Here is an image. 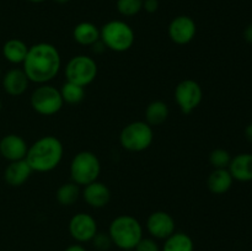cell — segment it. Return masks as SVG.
Here are the masks:
<instances>
[{
  "label": "cell",
  "instance_id": "6da1fadb",
  "mask_svg": "<svg viewBox=\"0 0 252 251\" xmlns=\"http://www.w3.org/2000/svg\"><path fill=\"white\" fill-rule=\"evenodd\" d=\"M62 66V57L54 44L39 42L29 47L22 70L31 83L48 84L58 75Z\"/></svg>",
  "mask_w": 252,
  "mask_h": 251
},
{
  "label": "cell",
  "instance_id": "7a4b0ae2",
  "mask_svg": "<svg viewBox=\"0 0 252 251\" xmlns=\"http://www.w3.org/2000/svg\"><path fill=\"white\" fill-rule=\"evenodd\" d=\"M63 154L64 147L61 139L54 135H43L30 145L25 159L32 171L49 172L59 166Z\"/></svg>",
  "mask_w": 252,
  "mask_h": 251
},
{
  "label": "cell",
  "instance_id": "3957f363",
  "mask_svg": "<svg viewBox=\"0 0 252 251\" xmlns=\"http://www.w3.org/2000/svg\"><path fill=\"white\" fill-rule=\"evenodd\" d=\"M108 235L113 245L121 250H134L143 238V226L137 218L129 214L118 216L111 221Z\"/></svg>",
  "mask_w": 252,
  "mask_h": 251
},
{
  "label": "cell",
  "instance_id": "277c9868",
  "mask_svg": "<svg viewBox=\"0 0 252 251\" xmlns=\"http://www.w3.org/2000/svg\"><path fill=\"white\" fill-rule=\"evenodd\" d=\"M100 39L110 51L123 53L133 47L135 33L126 21L111 20L100 29Z\"/></svg>",
  "mask_w": 252,
  "mask_h": 251
},
{
  "label": "cell",
  "instance_id": "5b68a950",
  "mask_svg": "<svg viewBox=\"0 0 252 251\" xmlns=\"http://www.w3.org/2000/svg\"><path fill=\"white\" fill-rule=\"evenodd\" d=\"M154 140V130L145 121H134L123 127L120 133V143L128 152L139 153L147 150Z\"/></svg>",
  "mask_w": 252,
  "mask_h": 251
},
{
  "label": "cell",
  "instance_id": "8992f818",
  "mask_svg": "<svg viewBox=\"0 0 252 251\" xmlns=\"http://www.w3.org/2000/svg\"><path fill=\"white\" fill-rule=\"evenodd\" d=\"M70 179L79 186L97 181L101 174V162L97 155L89 150L78 153L70 162Z\"/></svg>",
  "mask_w": 252,
  "mask_h": 251
},
{
  "label": "cell",
  "instance_id": "52a82bcc",
  "mask_svg": "<svg viewBox=\"0 0 252 251\" xmlns=\"http://www.w3.org/2000/svg\"><path fill=\"white\" fill-rule=\"evenodd\" d=\"M64 73H65L66 81L78 84V85L85 88L94 83L97 76V63L93 57L79 54V56L73 57L66 63Z\"/></svg>",
  "mask_w": 252,
  "mask_h": 251
},
{
  "label": "cell",
  "instance_id": "ba28073f",
  "mask_svg": "<svg viewBox=\"0 0 252 251\" xmlns=\"http://www.w3.org/2000/svg\"><path fill=\"white\" fill-rule=\"evenodd\" d=\"M30 101L34 112L41 116L56 115L64 105L59 89L49 84H42L37 86L32 93Z\"/></svg>",
  "mask_w": 252,
  "mask_h": 251
},
{
  "label": "cell",
  "instance_id": "9c48e42d",
  "mask_svg": "<svg viewBox=\"0 0 252 251\" xmlns=\"http://www.w3.org/2000/svg\"><path fill=\"white\" fill-rule=\"evenodd\" d=\"M175 101L185 115L193 112L203 100L202 86L193 79H185L175 88Z\"/></svg>",
  "mask_w": 252,
  "mask_h": 251
},
{
  "label": "cell",
  "instance_id": "30bf717a",
  "mask_svg": "<svg viewBox=\"0 0 252 251\" xmlns=\"http://www.w3.org/2000/svg\"><path fill=\"white\" fill-rule=\"evenodd\" d=\"M97 223L91 214L76 213L69 221V233L76 243H89L97 233Z\"/></svg>",
  "mask_w": 252,
  "mask_h": 251
},
{
  "label": "cell",
  "instance_id": "8fae6325",
  "mask_svg": "<svg viewBox=\"0 0 252 251\" xmlns=\"http://www.w3.org/2000/svg\"><path fill=\"white\" fill-rule=\"evenodd\" d=\"M170 39L179 46H185L193 41L197 33V25L191 16L179 15L174 17L167 29Z\"/></svg>",
  "mask_w": 252,
  "mask_h": 251
},
{
  "label": "cell",
  "instance_id": "7c38bea8",
  "mask_svg": "<svg viewBox=\"0 0 252 251\" xmlns=\"http://www.w3.org/2000/svg\"><path fill=\"white\" fill-rule=\"evenodd\" d=\"M147 230L153 239L165 240L176 231V223L170 213L165 211H157L148 217Z\"/></svg>",
  "mask_w": 252,
  "mask_h": 251
},
{
  "label": "cell",
  "instance_id": "4fadbf2b",
  "mask_svg": "<svg viewBox=\"0 0 252 251\" xmlns=\"http://www.w3.org/2000/svg\"><path fill=\"white\" fill-rule=\"evenodd\" d=\"M29 145L26 140L17 134H6L0 139V155L7 161H17L26 157Z\"/></svg>",
  "mask_w": 252,
  "mask_h": 251
},
{
  "label": "cell",
  "instance_id": "5bb4252c",
  "mask_svg": "<svg viewBox=\"0 0 252 251\" xmlns=\"http://www.w3.org/2000/svg\"><path fill=\"white\" fill-rule=\"evenodd\" d=\"M81 196H83L86 204H89L91 208L100 209L110 203L111 191L107 185H105L103 182L94 181L84 186Z\"/></svg>",
  "mask_w": 252,
  "mask_h": 251
},
{
  "label": "cell",
  "instance_id": "9a60e30c",
  "mask_svg": "<svg viewBox=\"0 0 252 251\" xmlns=\"http://www.w3.org/2000/svg\"><path fill=\"white\" fill-rule=\"evenodd\" d=\"M30 80L25 71L19 68H12L7 70L2 76V88L5 93L10 96H21L26 93Z\"/></svg>",
  "mask_w": 252,
  "mask_h": 251
},
{
  "label": "cell",
  "instance_id": "2e32d148",
  "mask_svg": "<svg viewBox=\"0 0 252 251\" xmlns=\"http://www.w3.org/2000/svg\"><path fill=\"white\" fill-rule=\"evenodd\" d=\"M32 169L26 161V159L10 161L4 171V180L7 185L12 187H20L30 179L32 175Z\"/></svg>",
  "mask_w": 252,
  "mask_h": 251
},
{
  "label": "cell",
  "instance_id": "e0dca14e",
  "mask_svg": "<svg viewBox=\"0 0 252 251\" xmlns=\"http://www.w3.org/2000/svg\"><path fill=\"white\" fill-rule=\"evenodd\" d=\"M229 172L234 180L240 182L252 181V154L241 153L231 157L228 166Z\"/></svg>",
  "mask_w": 252,
  "mask_h": 251
},
{
  "label": "cell",
  "instance_id": "ac0fdd59",
  "mask_svg": "<svg viewBox=\"0 0 252 251\" xmlns=\"http://www.w3.org/2000/svg\"><path fill=\"white\" fill-rule=\"evenodd\" d=\"M233 181L228 169H214L207 179V186L213 194H224L231 188Z\"/></svg>",
  "mask_w": 252,
  "mask_h": 251
},
{
  "label": "cell",
  "instance_id": "d6986e66",
  "mask_svg": "<svg viewBox=\"0 0 252 251\" xmlns=\"http://www.w3.org/2000/svg\"><path fill=\"white\" fill-rule=\"evenodd\" d=\"M73 38L80 46L91 47L100 39V29L93 22H79L73 30Z\"/></svg>",
  "mask_w": 252,
  "mask_h": 251
},
{
  "label": "cell",
  "instance_id": "ffe728a7",
  "mask_svg": "<svg viewBox=\"0 0 252 251\" xmlns=\"http://www.w3.org/2000/svg\"><path fill=\"white\" fill-rule=\"evenodd\" d=\"M27 52H29L27 44L19 38L7 39L2 46V56L11 64L24 63Z\"/></svg>",
  "mask_w": 252,
  "mask_h": 251
},
{
  "label": "cell",
  "instance_id": "44dd1931",
  "mask_svg": "<svg viewBox=\"0 0 252 251\" xmlns=\"http://www.w3.org/2000/svg\"><path fill=\"white\" fill-rule=\"evenodd\" d=\"M170 116L169 106L161 100L152 101L145 108V122L152 127L162 125Z\"/></svg>",
  "mask_w": 252,
  "mask_h": 251
},
{
  "label": "cell",
  "instance_id": "7402d4cb",
  "mask_svg": "<svg viewBox=\"0 0 252 251\" xmlns=\"http://www.w3.org/2000/svg\"><path fill=\"white\" fill-rule=\"evenodd\" d=\"M161 251H194V243L191 236L182 231H175L165 239Z\"/></svg>",
  "mask_w": 252,
  "mask_h": 251
},
{
  "label": "cell",
  "instance_id": "603a6c76",
  "mask_svg": "<svg viewBox=\"0 0 252 251\" xmlns=\"http://www.w3.org/2000/svg\"><path fill=\"white\" fill-rule=\"evenodd\" d=\"M81 196L80 186L76 185L75 182H66L59 186V188L56 192V198L59 204L64 207L73 206Z\"/></svg>",
  "mask_w": 252,
  "mask_h": 251
},
{
  "label": "cell",
  "instance_id": "cb8c5ba5",
  "mask_svg": "<svg viewBox=\"0 0 252 251\" xmlns=\"http://www.w3.org/2000/svg\"><path fill=\"white\" fill-rule=\"evenodd\" d=\"M59 91H61L63 102L71 106L79 105L85 98V88L78 84L70 83V81H65Z\"/></svg>",
  "mask_w": 252,
  "mask_h": 251
},
{
  "label": "cell",
  "instance_id": "d4e9b609",
  "mask_svg": "<svg viewBox=\"0 0 252 251\" xmlns=\"http://www.w3.org/2000/svg\"><path fill=\"white\" fill-rule=\"evenodd\" d=\"M230 161V153L223 148H217L209 154V164L213 166V169H228Z\"/></svg>",
  "mask_w": 252,
  "mask_h": 251
},
{
  "label": "cell",
  "instance_id": "484cf974",
  "mask_svg": "<svg viewBox=\"0 0 252 251\" xmlns=\"http://www.w3.org/2000/svg\"><path fill=\"white\" fill-rule=\"evenodd\" d=\"M117 10L122 16L133 17L143 10V0H117Z\"/></svg>",
  "mask_w": 252,
  "mask_h": 251
},
{
  "label": "cell",
  "instance_id": "4316f807",
  "mask_svg": "<svg viewBox=\"0 0 252 251\" xmlns=\"http://www.w3.org/2000/svg\"><path fill=\"white\" fill-rule=\"evenodd\" d=\"M91 243H93L94 248L97 249L98 251H107L110 250L111 246L113 245L108 233H98V231L96 233V235L94 236Z\"/></svg>",
  "mask_w": 252,
  "mask_h": 251
},
{
  "label": "cell",
  "instance_id": "83f0119b",
  "mask_svg": "<svg viewBox=\"0 0 252 251\" xmlns=\"http://www.w3.org/2000/svg\"><path fill=\"white\" fill-rule=\"evenodd\" d=\"M134 251H161L159 244L153 238H144L140 239L139 243L134 248Z\"/></svg>",
  "mask_w": 252,
  "mask_h": 251
},
{
  "label": "cell",
  "instance_id": "f1b7e54d",
  "mask_svg": "<svg viewBox=\"0 0 252 251\" xmlns=\"http://www.w3.org/2000/svg\"><path fill=\"white\" fill-rule=\"evenodd\" d=\"M159 9V0H143V10L148 14H154Z\"/></svg>",
  "mask_w": 252,
  "mask_h": 251
},
{
  "label": "cell",
  "instance_id": "f546056e",
  "mask_svg": "<svg viewBox=\"0 0 252 251\" xmlns=\"http://www.w3.org/2000/svg\"><path fill=\"white\" fill-rule=\"evenodd\" d=\"M106 49L107 48H106V46L103 44V42L101 41V39H98L97 42H95V43L91 46V51H93L94 54H102Z\"/></svg>",
  "mask_w": 252,
  "mask_h": 251
},
{
  "label": "cell",
  "instance_id": "4dcf8cb0",
  "mask_svg": "<svg viewBox=\"0 0 252 251\" xmlns=\"http://www.w3.org/2000/svg\"><path fill=\"white\" fill-rule=\"evenodd\" d=\"M244 39H245L248 43H252V22L249 24L248 26L244 30Z\"/></svg>",
  "mask_w": 252,
  "mask_h": 251
},
{
  "label": "cell",
  "instance_id": "1f68e13d",
  "mask_svg": "<svg viewBox=\"0 0 252 251\" xmlns=\"http://www.w3.org/2000/svg\"><path fill=\"white\" fill-rule=\"evenodd\" d=\"M64 251H86V249L80 244H73V245L68 246Z\"/></svg>",
  "mask_w": 252,
  "mask_h": 251
},
{
  "label": "cell",
  "instance_id": "d6a6232c",
  "mask_svg": "<svg viewBox=\"0 0 252 251\" xmlns=\"http://www.w3.org/2000/svg\"><path fill=\"white\" fill-rule=\"evenodd\" d=\"M245 138L249 142L252 143V122L249 123L245 128Z\"/></svg>",
  "mask_w": 252,
  "mask_h": 251
},
{
  "label": "cell",
  "instance_id": "836d02e7",
  "mask_svg": "<svg viewBox=\"0 0 252 251\" xmlns=\"http://www.w3.org/2000/svg\"><path fill=\"white\" fill-rule=\"evenodd\" d=\"M53 1L57 2V4L63 5V4H66V2H69V1H70V0H53Z\"/></svg>",
  "mask_w": 252,
  "mask_h": 251
},
{
  "label": "cell",
  "instance_id": "e575fe53",
  "mask_svg": "<svg viewBox=\"0 0 252 251\" xmlns=\"http://www.w3.org/2000/svg\"><path fill=\"white\" fill-rule=\"evenodd\" d=\"M30 2H33V4H39V2H43L46 1V0H29Z\"/></svg>",
  "mask_w": 252,
  "mask_h": 251
},
{
  "label": "cell",
  "instance_id": "d590c367",
  "mask_svg": "<svg viewBox=\"0 0 252 251\" xmlns=\"http://www.w3.org/2000/svg\"><path fill=\"white\" fill-rule=\"evenodd\" d=\"M1 108H2V102H1V100H0V111H1Z\"/></svg>",
  "mask_w": 252,
  "mask_h": 251
},
{
  "label": "cell",
  "instance_id": "8d00e7d4",
  "mask_svg": "<svg viewBox=\"0 0 252 251\" xmlns=\"http://www.w3.org/2000/svg\"><path fill=\"white\" fill-rule=\"evenodd\" d=\"M0 79H1V70H0Z\"/></svg>",
  "mask_w": 252,
  "mask_h": 251
},
{
  "label": "cell",
  "instance_id": "74e56055",
  "mask_svg": "<svg viewBox=\"0 0 252 251\" xmlns=\"http://www.w3.org/2000/svg\"><path fill=\"white\" fill-rule=\"evenodd\" d=\"M123 251H134V250H123Z\"/></svg>",
  "mask_w": 252,
  "mask_h": 251
}]
</instances>
